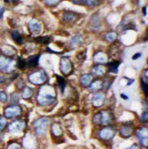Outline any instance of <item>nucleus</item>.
Returning <instances> with one entry per match:
<instances>
[{
	"instance_id": "f257e3e1",
	"label": "nucleus",
	"mask_w": 148,
	"mask_h": 149,
	"mask_svg": "<svg viewBox=\"0 0 148 149\" xmlns=\"http://www.w3.org/2000/svg\"><path fill=\"white\" fill-rule=\"evenodd\" d=\"M38 102L40 105L47 106L53 103L56 100V91L50 85H43L37 97Z\"/></svg>"
},
{
	"instance_id": "f03ea898",
	"label": "nucleus",
	"mask_w": 148,
	"mask_h": 149,
	"mask_svg": "<svg viewBox=\"0 0 148 149\" xmlns=\"http://www.w3.org/2000/svg\"><path fill=\"white\" fill-rule=\"evenodd\" d=\"M48 80V76L44 70H40L28 75V81L35 85H41Z\"/></svg>"
},
{
	"instance_id": "7ed1b4c3",
	"label": "nucleus",
	"mask_w": 148,
	"mask_h": 149,
	"mask_svg": "<svg viewBox=\"0 0 148 149\" xmlns=\"http://www.w3.org/2000/svg\"><path fill=\"white\" fill-rule=\"evenodd\" d=\"M16 63L8 57L0 56V70L6 73H9L15 70Z\"/></svg>"
},
{
	"instance_id": "20e7f679",
	"label": "nucleus",
	"mask_w": 148,
	"mask_h": 149,
	"mask_svg": "<svg viewBox=\"0 0 148 149\" xmlns=\"http://www.w3.org/2000/svg\"><path fill=\"white\" fill-rule=\"evenodd\" d=\"M49 120L46 117H42V118H40L38 119L34 124H33V126L35 127V130L37 132L38 134H44L46 133V129H47V126L49 125Z\"/></svg>"
},
{
	"instance_id": "39448f33",
	"label": "nucleus",
	"mask_w": 148,
	"mask_h": 149,
	"mask_svg": "<svg viewBox=\"0 0 148 149\" xmlns=\"http://www.w3.org/2000/svg\"><path fill=\"white\" fill-rule=\"evenodd\" d=\"M60 70L64 75H69L72 72V64L68 57H62L60 59Z\"/></svg>"
},
{
	"instance_id": "423d86ee",
	"label": "nucleus",
	"mask_w": 148,
	"mask_h": 149,
	"mask_svg": "<svg viewBox=\"0 0 148 149\" xmlns=\"http://www.w3.org/2000/svg\"><path fill=\"white\" fill-rule=\"evenodd\" d=\"M21 113V108L17 105H12L5 109L4 114L6 118H14Z\"/></svg>"
},
{
	"instance_id": "0eeeda50",
	"label": "nucleus",
	"mask_w": 148,
	"mask_h": 149,
	"mask_svg": "<svg viewBox=\"0 0 148 149\" xmlns=\"http://www.w3.org/2000/svg\"><path fill=\"white\" fill-rule=\"evenodd\" d=\"M23 146L25 149H37V141L33 135L28 134L23 139Z\"/></svg>"
},
{
	"instance_id": "6e6552de",
	"label": "nucleus",
	"mask_w": 148,
	"mask_h": 149,
	"mask_svg": "<svg viewBox=\"0 0 148 149\" xmlns=\"http://www.w3.org/2000/svg\"><path fill=\"white\" fill-rule=\"evenodd\" d=\"M25 122L22 120H17L11 123L8 125V131L11 133H17V132H20L25 128Z\"/></svg>"
},
{
	"instance_id": "1a4fd4ad",
	"label": "nucleus",
	"mask_w": 148,
	"mask_h": 149,
	"mask_svg": "<svg viewBox=\"0 0 148 149\" xmlns=\"http://www.w3.org/2000/svg\"><path fill=\"white\" fill-rule=\"evenodd\" d=\"M114 134H115V130L113 128L106 127L100 132V137L104 140H110L114 136Z\"/></svg>"
},
{
	"instance_id": "9d476101",
	"label": "nucleus",
	"mask_w": 148,
	"mask_h": 149,
	"mask_svg": "<svg viewBox=\"0 0 148 149\" xmlns=\"http://www.w3.org/2000/svg\"><path fill=\"white\" fill-rule=\"evenodd\" d=\"M28 26L29 31L32 34H38L41 32V29H42L41 24L38 20H36V19H32L31 21H29Z\"/></svg>"
},
{
	"instance_id": "9b49d317",
	"label": "nucleus",
	"mask_w": 148,
	"mask_h": 149,
	"mask_svg": "<svg viewBox=\"0 0 148 149\" xmlns=\"http://www.w3.org/2000/svg\"><path fill=\"white\" fill-rule=\"evenodd\" d=\"M137 136L141 142V145L145 147H147V144H148V139H147V128H141L137 131Z\"/></svg>"
},
{
	"instance_id": "f8f14e48",
	"label": "nucleus",
	"mask_w": 148,
	"mask_h": 149,
	"mask_svg": "<svg viewBox=\"0 0 148 149\" xmlns=\"http://www.w3.org/2000/svg\"><path fill=\"white\" fill-rule=\"evenodd\" d=\"M111 122H112V116L110 113L101 112L99 113V124L107 125H110Z\"/></svg>"
},
{
	"instance_id": "ddd939ff",
	"label": "nucleus",
	"mask_w": 148,
	"mask_h": 149,
	"mask_svg": "<svg viewBox=\"0 0 148 149\" xmlns=\"http://www.w3.org/2000/svg\"><path fill=\"white\" fill-rule=\"evenodd\" d=\"M104 100H105V96L104 93H96L93 97H92V104L95 106V107H100L104 104Z\"/></svg>"
},
{
	"instance_id": "4468645a",
	"label": "nucleus",
	"mask_w": 148,
	"mask_h": 149,
	"mask_svg": "<svg viewBox=\"0 0 148 149\" xmlns=\"http://www.w3.org/2000/svg\"><path fill=\"white\" fill-rule=\"evenodd\" d=\"M93 61L94 63H97V64H104V63H107L108 61V57L104 52L100 51V52H97L94 55Z\"/></svg>"
},
{
	"instance_id": "2eb2a0df",
	"label": "nucleus",
	"mask_w": 148,
	"mask_h": 149,
	"mask_svg": "<svg viewBox=\"0 0 148 149\" xmlns=\"http://www.w3.org/2000/svg\"><path fill=\"white\" fill-rule=\"evenodd\" d=\"M1 50H2L3 54H4L6 57H8V58H10V57H14V56H16V54H17L16 49H15L14 48H13V47L9 46V45H5V46H3L2 49H1Z\"/></svg>"
},
{
	"instance_id": "dca6fc26",
	"label": "nucleus",
	"mask_w": 148,
	"mask_h": 149,
	"mask_svg": "<svg viewBox=\"0 0 148 149\" xmlns=\"http://www.w3.org/2000/svg\"><path fill=\"white\" fill-rule=\"evenodd\" d=\"M38 60H40V55H33L28 58V60L26 61V65L28 68H34L38 66Z\"/></svg>"
},
{
	"instance_id": "f3484780",
	"label": "nucleus",
	"mask_w": 148,
	"mask_h": 149,
	"mask_svg": "<svg viewBox=\"0 0 148 149\" xmlns=\"http://www.w3.org/2000/svg\"><path fill=\"white\" fill-rule=\"evenodd\" d=\"M78 14L72 12V11H66L63 15V19L66 22H74L77 17H78Z\"/></svg>"
},
{
	"instance_id": "a211bd4d",
	"label": "nucleus",
	"mask_w": 148,
	"mask_h": 149,
	"mask_svg": "<svg viewBox=\"0 0 148 149\" xmlns=\"http://www.w3.org/2000/svg\"><path fill=\"white\" fill-rule=\"evenodd\" d=\"M93 77L92 74H83L81 77V84L83 87H88L92 83Z\"/></svg>"
},
{
	"instance_id": "6ab92c4d",
	"label": "nucleus",
	"mask_w": 148,
	"mask_h": 149,
	"mask_svg": "<svg viewBox=\"0 0 148 149\" xmlns=\"http://www.w3.org/2000/svg\"><path fill=\"white\" fill-rule=\"evenodd\" d=\"M105 72H106V68L104 65H101V64H99V65L95 66L92 69V73L97 76H101Z\"/></svg>"
},
{
	"instance_id": "aec40b11",
	"label": "nucleus",
	"mask_w": 148,
	"mask_h": 149,
	"mask_svg": "<svg viewBox=\"0 0 148 149\" xmlns=\"http://www.w3.org/2000/svg\"><path fill=\"white\" fill-rule=\"evenodd\" d=\"M72 1L75 4H82L88 6H95L100 3L99 0H72Z\"/></svg>"
},
{
	"instance_id": "412c9836",
	"label": "nucleus",
	"mask_w": 148,
	"mask_h": 149,
	"mask_svg": "<svg viewBox=\"0 0 148 149\" xmlns=\"http://www.w3.org/2000/svg\"><path fill=\"white\" fill-rule=\"evenodd\" d=\"M133 134V128L129 125H124L121 128V135L124 138L130 137Z\"/></svg>"
},
{
	"instance_id": "4be33fe9",
	"label": "nucleus",
	"mask_w": 148,
	"mask_h": 149,
	"mask_svg": "<svg viewBox=\"0 0 148 149\" xmlns=\"http://www.w3.org/2000/svg\"><path fill=\"white\" fill-rule=\"evenodd\" d=\"M11 36H12V38L14 40V41L17 44H22L23 42V38H22V36L20 35L18 31L17 30H13L11 31Z\"/></svg>"
},
{
	"instance_id": "5701e85b",
	"label": "nucleus",
	"mask_w": 148,
	"mask_h": 149,
	"mask_svg": "<svg viewBox=\"0 0 148 149\" xmlns=\"http://www.w3.org/2000/svg\"><path fill=\"white\" fill-rule=\"evenodd\" d=\"M119 65H120V62L118 61H112V62H110L108 64V69H109V70H110L111 72L117 73Z\"/></svg>"
},
{
	"instance_id": "b1692460",
	"label": "nucleus",
	"mask_w": 148,
	"mask_h": 149,
	"mask_svg": "<svg viewBox=\"0 0 148 149\" xmlns=\"http://www.w3.org/2000/svg\"><path fill=\"white\" fill-rule=\"evenodd\" d=\"M90 85H91V90L95 92V91H99L104 87V82H102V81L98 80V81H93L92 83L90 84Z\"/></svg>"
},
{
	"instance_id": "393cba45",
	"label": "nucleus",
	"mask_w": 148,
	"mask_h": 149,
	"mask_svg": "<svg viewBox=\"0 0 148 149\" xmlns=\"http://www.w3.org/2000/svg\"><path fill=\"white\" fill-rule=\"evenodd\" d=\"M33 95V90L29 87H25L22 92V97L24 99H29Z\"/></svg>"
},
{
	"instance_id": "a878e982",
	"label": "nucleus",
	"mask_w": 148,
	"mask_h": 149,
	"mask_svg": "<svg viewBox=\"0 0 148 149\" xmlns=\"http://www.w3.org/2000/svg\"><path fill=\"white\" fill-rule=\"evenodd\" d=\"M52 133L56 136H60L62 134V129L59 124H54L52 125Z\"/></svg>"
},
{
	"instance_id": "bb28decb",
	"label": "nucleus",
	"mask_w": 148,
	"mask_h": 149,
	"mask_svg": "<svg viewBox=\"0 0 148 149\" xmlns=\"http://www.w3.org/2000/svg\"><path fill=\"white\" fill-rule=\"evenodd\" d=\"M57 81H58V85H59V87L60 88L61 92H63L64 89H65V86H66V81L59 75H57Z\"/></svg>"
},
{
	"instance_id": "cd10ccee",
	"label": "nucleus",
	"mask_w": 148,
	"mask_h": 149,
	"mask_svg": "<svg viewBox=\"0 0 148 149\" xmlns=\"http://www.w3.org/2000/svg\"><path fill=\"white\" fill-rule=\"evenodd\" d=\"M92 29H95V28H97L96 29H98L100 28V23H101L100 22V18L96 15L92 17Z\"/></svg>"
},
{
	"instance_id": "c85d7f7f",
	"label": "nucleus",
	"mask_w": 148,
	"mask_h": 149,
	"mask_svg": "<svg viewBox=\"0 0 148 149\" xmlns=\"http://www.w3.org/2000/svg\"><path fill=\"white\" fill-rule=\"evenodd\" d=\"M36 41L38 43H42V44H48L50 42V38L48 36H45V37H38L36 38Z\"/></svg>"
},
{
	"instance_id": "c756f323",
	"label": "nucleus",
	"mask_w": 148,
	"mask_h": 149,
	"mask_svg": "<svg viewBox=\"0 0 148 149\" xmlns=\"http://www.w3.org/2000/svg\"><path fill=\"white\" fill-rule=\"evenodd\" d=\"M105 38L108 41L113 42V41H114L117 38V34L115 33V32H110V33H107L105 35Z\"/></svg>"
},
{
	"instance_id": "7c9ffc66",
	"label": "nucleus",
	"mask_w": 148,
	"mask_h": 149,
	"mask_svg": "<svg viewBox=\"0 0 148 149\" xmlns=\"http://www.w3.org/2000/svg\"><path fill=\"white\" fill-rule=\"evenodd\" d=\"M17 65V67L20 70H24L26 68V66H27V65H26V61L21 59V58H19V59H18Z\"/></svg>"
},
{
	"instance_id": "2f4dec72",
	"label": "nucleus",
	"mask_w": 148,
	"mask_h": 149,
	"mask_svg": "<svg viewBox=\"0 0 148 149\" xmlns=\"http://www.w3.org/2000/svg\"><path fill=\"white\" fill-rule=\"evenodd\" d=\"M60 2V0H45V3H46V5L49 6H57Z\"/></svg>"
},
{
	"instance_id": "473e14b6",
	"label": "nucleus",
	"mask_w": 148,
	"mask_h": 149,
	"mask_svg": "<svg viewBox=\"0 0 148 149\" xmlns=\"http://www.w3.org/2000/svg\"><path fill=\"white\" fill-rule=\"evenodd\" d=\"M8 100V95L3 91H0V102H6Z\"/></svg>"
},
{
	"instance_id": "72a5a7b5",
	"label": "nucleus",
	"mask_w": 148,
	"mask_h": 149,
	"mask_svg": "<svg viewBox=\"0 0 148 149\" xmlns=\"http://www.w3.org/2000/svg\"><path fill=\"white\" fill-rule=\"evenodd\" d=\"M6 125V122L5 118L0 117V133H1V132H2V130L5 128Z\"/></svg>"
},
{
	"instance_id": "f704fd0d",
	"label": "nucleus",
	"mask_w": 148,
	"mask_h": 149,
	"mask_svg": "<svg viewBox=\"0 0 148 149\" xmlns=\"http://www.w3.org/2000/svg\"><path fill=\"white\" fill-rule=\"evenodd\" d=\"M8 149H20V146L17 143H11L8 146Z\"/></svg>"
},
{
	"instance_id": "c9c22d12",
	"label": "nucleus",
	"mask_w": 148,
	"mask_h": 149,
	"mask_svg": "<svg viewBox=\"0 0 148 149\" xmlns=\"http://www.w3.org/2000/svg\"><path fill=\"white\" fill-rule=\"evenodd\" d=\"M11 102L12 103H17L18 102V96L17 94L14 93L11 95Z\"/></svg>"
},
{
	"instance_id": "e433bc0d",
	"label": "nucleus",
	"mask_w": 148,
	"mask_h": 149,
	"mask_svg": "<svg viewBox=\"0 0 148 149\" xmlns=\"http://www.w3.org/2000/svg\"><path fill=\"white\" fill-rule=\"evenodd\" d=\"M142 88H143V91L145 92V93L147 94V82L142 81Z\"/></svg>"
},
{
	"instance_id": "4c0bfd02",
	"label": "nucleus",
	"mask_w": 148,
	"mask_h": 149,
	"mask_svg": "<svg viewBox=\"0 0 148 149\" xmlns=\"http://www.w3.org/2000/svg\"><path fill=\"white\" fill-rule=\"evenodd\" d=\"M148 114H147V111H145V113H143V115H142V121H145V122H147V120H148Z\"/></svg>"
},
{
	"instance_id": "58836bf2",
	"label": "nucleus",
	"mask_w": 148,
	"mask_h": 149,
	"mask_svg": "<svg viewBox=\"0 0 148 149\" xmlns=\"http://www.w3.org/2000/svg\"><path fill=\"white\" fill-rule=\"evenodd\" d=\"M5 12V8H0V19L3 17V14Z\"/></svg>"
},
{
	"instance_id": "ea45409f",
	"label": "nucleus",
	"mask_w": 148,
	"mask_h": 149,
	"mask_svg": "<svg viewBox=\"0 0 148 149\" xmlns=\"http://www.w3.org/2000/svg\"><path fill=\"white\" fill-rule=\"evenodd\" d=\"M147 80H148V70H146L145 72V82H147Z\"/></svg>"
},
{
	"instance_id": "a19ab883",
	"label": "nucleus",
	"mask_w": 148,
	"mask_h": 149,
	"mask_svg": "<svg viewBox=\"0 0 148 149\" xmlns=\"http://www.w3.org/2000/svg\"><path fill=\"white\" fill-rule=\"evenodd\" d=\"M141 56V53H137V54H135V55H134L133 57V60H135V59H138V58Z\"/></svg>"
},
{
	"instance_id": "79ce46f5",
	"label": "nucleus",
	"mask_w": 148,
	"mask_h": 149,
	"mask_svg": "<svg viewBox=\"0 0 148 149\" xmlns=\"http://www.w3.org/2000/svg\"><path fill=\"white\" fill-rule=\"evenodd\" d=\"M5 78L3 77V76H0V83H3V82H5Z\"/></svg>"
},
{
	"instance_id": "37998d69",
	"label": "nucleus",
	"mask_w": 148,
	"mask_h": 149,
	"mask_svg": "<svg viewBox=\"0 0 148 149\" xmlns=\"http://www.w3.org/2000/svg\"><path fill=\"white\" fill-rule=\"evenodd\" d=\"M143 13L146 16L147 15V6H145V8L143 9Z\"/></svg>"
},
{
	"instance_id": "c03bdc74",
	"label": "nucleus",
	"mask_w": 148,
	"mask_h": 149,
	"mask_svg": "<svg viewBox=\"0 0 148 149\" xmlns=\"http://www.w3.org/2000/svg\"><path fill=\"white\" fill-rule=\"evenodd\" d=\"M129 149H139V148H138V146H137L134 145V146H133L132 147H130Z\"/></svg>"
},
{
	"instance_id": "a18cd8bd",
	"label": "nucleus",
	"mask_w": 148,
	"mask_h": 149,
	"mask_svg": "<svg viewBox=\"0 0 148 149\" xmlns=\"http://www.w3.org/2000/svg\"><path fill=\"white\" fill-rule=\"evenodd\" d=\"M15 0H5L6 3H11V2H14Z\"/></svg>"
},
{
	"instance_id": "49530a36",
	"label": "nucleus",
	"mask_w": 148,
	"mask_h": 149,
	"mask_svg": "<svg viewBox=\"0 0 148 149\" xmlns=\"http://www.w3.org/2000/svg\"><path fill=\"white\" fill-rule=\"evenodd\" d=\"M121 96H122V97H123V98H124V99H127V97H126V96H125L124 94H122Z\"/></svg>"
}]
</instances>
